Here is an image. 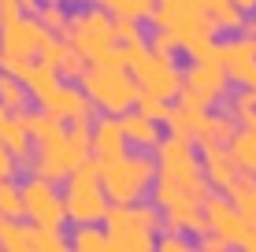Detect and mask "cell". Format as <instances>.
Here are the masks:
<instances>
[{
	"label": "cell",
	"instance_id": "obj_30",
	"mask_svg": "<svg viewBox=\"0 0 256 252\" xmlns=\"http://www.w3.org/2000/svg\"><path fill=\"white\" fill-rule=\"evenodd\" d=\"M38 19L45 22L52 33H64V26H67L70 15L64 11V0H45V4H41V11H38Z\"/></svg>",
	"mask_w": 256,
	"mask_h": 252
},
{
	"label": "cell",
	"instance_id": "obj_2",
	"mask_svg": "<svg viewBox=\"0 0 256 252\" xmlns=\"http://www.w3.org/2000/svg\"><path fill=\"white\" fill-rule=\"evenodd\" d=\"M156 171L160 167L148 156H126V152L100 156L104 193H108V201H119V204H138L148 193V186L156 182Z\"/></svg>",
	"mask_w": 256,
	"mask_h": 252
},
{
	"label": "cell",
	"instance_id": "obj_41",
	"mask_svg": "<svg viewBox=\"0 0 256 252\" xmlns=\"http://www.w3.org/2000/svg\"><path fill=\"white\" fill-rule=\"evenodd\" d=\"M0 11H4V22H12V19H19L22 11V0H0Z\"/></svg>",
	"mask_w": 256,
	"mask_h": 252
},
{
	"label": "cell",
	"instance_id": "obj_37",
	"mask_svg": "<svg viewBox=\"0 0 256 252\" xmlns=\"http://www.w3.org/2000/svg\"><path fill=\"white\" fill-rule=\"evenodd\" d=\"M67 48H70V45H67L64 37H52L48 45H45V48L38 52V56L45 59V63H56V67H60V59H64V52H67Z\"/></svg>",
	"mask_w": 256,
	"mask_h": 252
},
{
	"label": "cell",
	"instance_id": "obj_36",
	"mask_svg": "<svg viewBox=\"0 0 256 252\" xmlns=\"http://www.w3.org/2000/svg\"><path fill=\"white\" fill-rule=\"evenodd\" d=\"M116 41H141V30H138V19L134 15H116Z\"/></svg>",
	"mask_w": 256,
	"mask_h": 252
},
{
	"label": "cell",
	"instance_id": "obj_17",
	"mask_svg": "<svg viewBox=\"0 0 256 252\" xmlns=\"http://www.w3.org/2000/svg\"><path fill=\"white\" fill-rule=\"evenodd\" d=\"M122 130H126V141L138 149H156L164 141L160 130H156V119L141 115V111H122Z\"/></svg>",
	"mask_w": 256,
	"mask_h": 252
},
{
	"label": "cell",
	"instance_id": "obj_21",
	"mask_svg": "<svg viewBox=\"0 0 256 252\" xmlns=\"http://www.w3.org/2000/svg\"><path fill=\"white\" fill-rule=\"evenodd\" d=\"M204 15L216 22V30H242L245 15L234 0H204Z\"/></svg>",
	"mask_w": 256,
	"mask_h": 252
},
{
	"label": "cell",
	"instance_id": "obj_10",
	"mask_svg": "<svg viewBox=\"0 0 256 252\" xmlns=\"http://www.w3.org/2000/svg\"><path fill=\"white\" fill-rule=\"evenodd\" d=\"M38 104H41V111L64 119V123H74V119H90L93 115V97L86 89H78V85H56V89L45 93Z\"/></svg>",
	"mask_w": 256,
	"mask_h": 252
},
{
	"label": "cell",
	"instance_id": "obj_19",
	"mask_svg": "<svg viewBox=\"0 0 256 252\" xmlns=\"http://www.w3.org/2000/svg\"><path fill=\"white\" fill-rule=\"evenodd\" d=\"M108 249L148 252V249H156V238H152V230H141L138 223H134V227H126V230H112V234H108Z\"/></svg>",
	"mask_w": 256,
	"mask_h": 252
},
{
	"label": "cell",
	"instance_id": "obj_20",
	"mask_svg": "<svg viewBox=\"0 0 256 252\" xmlns=\"http://www.w3.org/2000/svg\"><path fill=\"white\" fill-rule=\"evenodd\" d=\"M238 134V119L234 115H208L200 126L197 141L200 145H230V137Z\"/></svg>",
	"mask_w": 256,
	"mask_h": 252
},
{
	"label": "cell",
	"instance_id": "obj_18",
	"mask_svg": "<svg viewBox=\"0 0 256 252\" xmlns=\"http://www.w3.org/2000/svg\"><path fill=\"white\" fill-rule=\"evenodd\" d=\"M230 156H234V163H238V171L242 175H249V178H256V134H249V130H238V134L230 137Z\"/></svg>",
	"mask_w": 256,
	"mask_h": 252
},
{
	"label": "cell",
	"instance_id": "obj_44",
	"mask_svg": "<svg viewBox=\"0 0 256 252\" xmlns=\"http://www.w3.org/2000/svg\"><path fill=\"white\" fill-rule=\"evenodd\" d=\"M4 126H8V108H4V100H0V134H4Z\"/></svg>",
	"mask_w": 256,
	"mask_h": 252
},
{
	"label": "cell",
	"instance_id": "obj_40",
	"mask_svg": "<svg viewBox=\"0 0 256 252\" xmlns=\"http://www.w3.org/2000/svg\"><path fill=\"white\" fill-rule=\"evenodd\" d=\"M200 249H204V252H223V249H230V241H226L223 234L212 230V234H204V238H200Z\"/></svg>",
	"mask_w": 256,
	"mask_h": 252
},
{
	"label": "cell",
	"instance_id": "obj_29",
	"mask_svg": "<svg viewBox=\"0 0 256 252\" xmlns=\"http://www.w3.org/2000/svg\"><path fill=\"white\" fill-rule=\"evenodd\" d=\"M130 208H134V223H138L141 230H152V234H156V230L164 227V208L156 204V201H152V204H141V201H138V204H130Z\"/></svg>",
	"mask_w": 256,
	"mask_h": 252
},
{
	"label": "cell",
	"instance_id": "obj_45",
	"mask_svg": "<svg viewBox=\"0 0 256 252\" xmlns=\"http://www.w3.org/2000/svg\"><path fill=\"white\" fill-rule=\"evenodd\" d=\"M0 26H4V11H0Z\"/></svg>",
	"mask_w": 256,
	"mask_h": 252
},
{
	"label": "cell",
	"instance_id": "obj_3",
	"mask_svg": "<svg viewBox=\"0 0 256 252\" xmlns=\"http://www.w3.org/2000/svg\"><path fill=\"white\" fill-rule=\"evenodd\" d=\"M82 89L93 97L96 108L122 115V111L138 108V78L130 67H104V63H90V71L82 74Z\"/></svg>",
	"mask_w": 256,
	"mask_h": 252
},
{
	"label": "cell",
	"instance_id": "obj_33",
	"mask_svg": "<svg viewBox=\"0 0 256 252\" xmlns=\"http://www.w3.org/2000/svg\"><path fill=\"white\" fill-rule=\"evenodd\" d=\"M230 115L242 119V123L256 115V89H252V85H245V93H238V97L230 100Z\"/></svg>",
	"mask_w": 256,
	"mask_h": 252
},
{
	"label": "cell",
	"instance_id": "obj_22",
	"mask_svg": "<svg viewBox=\"0 0 256 252\" xmlns=\"http://www.w3.org/2000/svg\"><path fill=\"white\" fill-rule=\"evenodd\" d=\"M26 238H30V249L34 252H67L70 249V241L56 227H41V223L26 227Z\"/></svg>",
	"mask_w": 256,
	"mask_h": 252
},
{
	"label": "cell",
	"instance_id": "obj_9",
	"mask_svg": "<svg viewBox=\"0 0 256 252\" xmlns=\"http://www.w3.org/2000/svg\"><path fill=\"white\" fill-rule=\"evenodd\" d=\"M200 204H204V215H208V223H212V230H216V234H223L230 245H242V249L252 245L256 230H252V223L234 208V201H223V197L212 193Z\"/></svg>",
	"mask_w": 256,
	"mask_h": 252
},
{
	"label": "cell",
	"instance_id": "obj_13",
	"mask_svg": "<svg viewBox=\"0 0 256 252\" xmlns=\"http://www.w3.org/2000/svg\"><path fill=\"white\" fill-rule=\"evenodd\" d=\"M164 227L167 230H178V234H208V215L200 197H182V201L167 204L164 208Z\"/></svg>",
	"mask_w": 256,
	"mask_h": 252
},
{
	"label": "cell",
	"instance_id": "obj_35",
	"mask_svg": "<svg viewBox=\"0 0 256 252\" xmlns=\"http://www.w3.org/2000/svg\"><path fill=\"white\" fill-rule=\"evenodd\" d=\"M171 15H204V0H156Z\"/></svg>",
	"mask_w": 256,
	"mask_h": 252
},
{
	"label": "cell",
	"instance_id": "obj_38",
	"mask_svg": "<svg viewBox=\"0 0 256 252\" xmlns=\"http://www.w3.org/2000/svg\"><path fill=\"white\" fill-rule=\"evenodd\" d=\"M156 249L160 252H186V238H182L178 230H167L160 241H156Z\"/></svg>",
	"mask_w": 256,
	"mask_h": 252
},
{
	"label": "cell",
	"instance_id": "obj_14",
	"mask_svg": "<svg viewBox=\"0 0 256 252\" xmlns=\"http://www.w3.org/2000/svg\"><path fill=\"white\" fill-rule=\"evenodd\" d=\"M204 149V160H200V167H204V178H208V186L212 189H230L234 182H238V163H234V156L230 149H223V145H200Z\"/></svg>",
	"mask_w": 256,
	"mask_h": 252
},
{
	"label": "cell",
	"instance_id": "obj_24",
	"mask_svg": "<svg viewBox=\"0 0 256 252\" xmlns=\"http://www.w3.org/2000/svg\"><path fill=\"white\" fill-rule=\"evenodd\" d=\"M70 249H78V252H104L108 249V234L96 230V223H82V227L74 230V238H70Z\"/></svg>",
	"mask_w": 256,
	"mask_h": 252
},
{
	"label": "cell",
	"instance_id": "obj_15",
	"mask_svg": "<svg viewBox=\"0 0 256 252\" xmlns=\"http://www.w3.org/2000/svg\"><path fill=\"white\" fill-rule=\"evenodd\" d=\"M93 152L96 156H116L126 152V130H122V115H104L93 123Z\"/></svg>",
	"mask_w": 256,
	"mask_h": 252
},
{
	"label": "cell",
	"instance_id": "obj_26",
	"mask_svg": "<svg viewBox=\"0 0 256 252\" xmlns=\"http://www.w3.org/2000/svg\"><path fill=\"white\" fill-rule=\"evenodd\" d=\"M0 245H4L8 252H26V249H30L26 227L15 223V215H4V219H0Z\"/></svg>",
	"mask_w": 256,
	"mask_h": 252
},
{
	"label": "cell",
	"instance_id": "obj_31",
	"mask_svg": "<svg viewBox=\"0 0 256 252\" xmlns=\"http://www.w3.org/2000/svg\"><path fill=\"white\" fill-rule=\"evenodd\" d=\"M0 215H22V189H15L12 178H0Z\"/></svg>",
	"mask_w": 256,
	"mask_h": 252
},
{
	"label": "cell",
	"instance_id": "obj_34",
	"mask_svg": "<svg viewBox=\"0 0 256 252\" xmlns=\"http://www.w3.org/2000/svg\"><path fill=\"white\" fill-rule=\"evenodd\" d=\"M148 45H152L156 52H167V56H174V52L182 48V45H178V37H174L167 26H152V41H148Z\"/></svg>",
	"mask_w": 256,
	"mask_h": 252
},
{
	"label": "cell",
	"instance_id": "obj_8",
	"mask_svg": "<svg viewBox=\"0 0 256 252\" xmlns=\"http://www.w3.org/2000/svg\"><path fill=\"white\" fill-rule=\"evenodd\" d=\"M48 41H52V30L38 15H19V19L0 26V52H4V56L34 59V52H41Z\"/></svg>",
	"mask_w": 256,
	"mask_h": 252
},
{
	"label": "cell",
	"instance_id": "obj_12",
	"mask_svg": "<svg viewBox=\"0 0 256 252\" xmlns=\"http://www.w3.org/2000/svg\"><path fill=\"white\" fill-rule=\"evenodd\" d=\"M219 63L226 67L230 82H238V85H256V52H252V41L249 37H238V41L219 45Z\"/></svg>",
	"mask_w": 256,
	"mask_h": 252
},
{
	"label": "cell",
	"instance_id": "obj_42",
	"mask_svg": "<svg viewBox=\"0 0 256 252\" xmlns=\"http://www.w3.org/2000/svg\"><path fill=\"white\" fill-rule=\"evenodd\" d=\"M22 11L26 15H38L41 11V0H22Z\"/></svg>",
	"mask_w": 256,
	"mask_h": 252
},
{
	"label": "cell",
	"instance_id": "obj_39",
	"mask_svg": "<svg viewBox=\"0 0 256 252\" xmlns=\"http://www.w3.org/2000/svg\"><path fill=\"white\" fill-rule=\"evenodd\" d=\"M15 167H19V156L8 149L4 141H0V178H12V175H15Z\"/></svg>",
	"mask_w": 256,
	"mask_h": 252
},
{
	"label": "cell",
	"instance_id": "obj_25",
	"mask_svg": "<svg viewBox=\"0 0 256 252\" xmlns=\"http://www.w3.org/2000/svg\"><path fill=\"white\" fill-rule=\"evenodd\" d=\"M0 141L8 145V149H12L15 156H19V160H26V156H30V130H26L19 119H8V126H4V134H0Z\"/></svg>",
	"mask_w": 256,
	"mask_h": 252
},
{
	"label": "cell",
	"instance_id": "obj_43",
	"mask_svg": "<svg viewBox=\"0 0 256 252\" xmlns=\"http://www.w3.org/2000/svg\"><path fill=\"white\" fill-rule=\"evenodd\" d=\"M238 7H242V11H256V0H234Z\"/></svg>",
	"mask_w": 256,
	"mask_h": 252
},
{
	"label": "cell",
	"instance_id": "obj_6",
	"mask_svg": "<svg viewBox=\"0 0 256 252\" xmlns=\"http://www.w3.org/2000/svg\"><path fill=\"white\" fill-rule=\"evenodd\" d=\"M52 186H56V182L30 175V182L22 186V215L30 223H41V227H56L60 230L70 219H67V201Z\"/></svg>",
	"mask_w": 256,
	"mask_h": 252
},
{
	"label": "cell",
	"instance_id": "obj_1",
	"mask_svg": "<svg viewBox=\"0 0 256 252\" xmlns=\"http://www.w3.org/2000/svg\"><path fill=\"white\" fill-rule=\"evenodd\" d=\"M67 219L74 227L82 223H104L108 215V193H104V182H100V156H86L67 178Z\"/></svg>",
	"mask_w": 256,
	"mask_h": 252
},
{
	"label": "cell",
	"instance_id": "obj_16",
	"mask_svg": "<svg viewBox=\"0 0 256 252\" xmlns=\"http://www.w3.org/2000/svg\"><path fill=\"white\" fill-rule=\"evenodd\" d=\"M208 119V108H190V104H174L171 115H167V134L171 137H186V141H197L200 126Z\"/></svg>",
	"mask_w": 256,
	"mask_h": 252
},
{
	"label": "cell",
	"instance_id": "obj_28",
	"mask_svg": "<svg viewBox=\"0 0 256 252\" xmlns=\"http://www.w3.org/2000/svg\"><path fill=\"white\" fill-rule=\"evenodd\" d=\"M112 15H134V19H148V11L156 7V0H100Z\"/></svg>",
	"mask_w": 256,
	"mask_h": 252
},
{
	"label": "cell",
	"instance_id": "obj_27",
	"mask_svg": "<svg viewBox=\"0 0 256 252\" xmlns=\"http://www.w3.org/2000/svg\"><path fill=\"white\" fill-rule=\"evenodd\" d=\"M138 111L148 119H156V123H167V115H171V104H167V97H156V93L141 89L138 93Z\"/></svg>",
	"mask_w": 256,
	"mask_h": 252
},
{
	"label": "cell",
	"instance_id": "obj_4",
	"mask_svg": "<svg viewBox=\"0 0 256 252\" xmlns=\"http://www.w3.org/2000/svg\"><path fill=\"white\" fill-rule=\"evenodd\" d=\"M156 167H160L156 175L174 182L186 197H200V201L208 197L204 167L197 163V156H193L186 137H164V141L156 145Z\"/></svg>",
	"mask_w": 256,
	"mask_h": 252
},
{
	"label": "cell",
	"instance_id": "obj_32",
	"mask_svg": "<svg viewBox=\"0 0 256 252\" xmlns=\"http://www.w3.org/2000/svg\"><path fill=\"white\" fill-rule=\"evenodd\" d=\"M90 63H93V59H86L78 48H67L64 59H60V74H67V78H74V82H82V74L90 71Z\"/></svg>",
	"mask_w": 256,
	"mask_h": 252
},
{
	"label": "cell",
	"instance_id": "obj_5",
	"mask_svg": "<svg viewBox=\"0 0 256 252\" xmlns=\"http://www.w3.org/2000/svg\"><path fill=\"white\" fill-rule=\"evenodd\" d=\"M116 15L108 11V7H86V11H74L64 26V33L60 37L67 41L70 48H78L86 59H100L104 52L116 45Z\"/></svg>",
	"mask_w": 256,
	"mask_h": 252
},
{
	"label": "cell",
	"instance_id": "obj_11",
	"mask_svg": "<svg viewBox=\"0 0 256 252\" xmlns=\"http://www.w3.org/2000/svg\"><path fill=\"white\" fill-rule=\"evenodd\" d=\"M226 82H230V74H226V67L219 63V59H193V67L186 71V85L197 89L208 104L223 100Z\"/></svg>",
	"mask_w": 256,
	"mask_h": 252
},
{
	"label": "cell",
	"instance_id": "obj_23",
	"mask_svg": "<svg viewBox=\"0 0 256 252\" xmlns=\"http://www.w3.org/2000/svg\"><path fill=\"white\" fill-rule=\"evenodd\" d=\"M26 97H30V89L22 85V78H15L12 71L0 74V100H4L8 111H22L26 108Z\"/></svg>",
	"mask_w": 256,
	"mask_h": 252
},
{
	"label": "cell",
	"instance_id": "obj_7",
	"mask_svg": "<svg viewBox=\"0 0 256 252\" xmlns=\"http://www.w3.org/2000/svg\"><path fill=\"white\" fill-rule=\"evenodd\" d=\"M134 78H138V85L141 89H148V93H156V97H178V89H182V71H178V63H174L167 52H156V48H148L145 56L138 59L134 67Z\"/></svg>",
	"mask_w": 256,
	"mask_h": 252
},
{
	"label": "cell",
	"instance_id": "obj_46",
	"mask_svg": "<svg viewBox=\"0 0 256 252\" xmlns=\"http://www.w3.org/2000/svg\"><path fill=\"white\" fill-rule=\"evenodd\" d=\"M252 89H256V85H252Z\"/></svg>",
	"mask_w": 256,
	"mask_h": 252
}]
</instances>
